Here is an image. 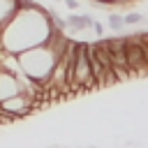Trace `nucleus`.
I'll return each mask as SVG.
<instances>
[{"instance_id": "6e6552de", "label": "nucleus", "mask_w": 148, "mask_h": 148, "mask_svg": "<svg viewBox=\"0 0 148 148\" xmlns=\"http://www.w3.org/2000/svg\"><path fill=\"white\" fill-rule=\"evenodd\" d=\"M123 21H125V25H139L143 21V14L141 12H130V14L123 16Z\"/></svg>"}, {"instance_id": "1a4fd4ad", "label": "nucleus", "mask_w": 148, "mask_h": 148, "mask_svg": "<svg viewBox=\"0 0 148 148\" xmlns=\"http://www.w3.org/2000/svg\"><path fill=\"white\" fill-rule=\"evenodd\" d=\"M65 7L72 9V12H76V9H81V0H65Z\"/></svg>"}, {"instance_id": "20e7f679", "label": "nucleus", "mask_w": 148, "mask_h": 148, "mask_svg": "<svg viewBox=\"0 0 148 148\" xmlns=\"http://www.w3.org/2000/svg\"><path fill=\"white\" fill-rule=\"evenodd\" d=\"M125 56H127L130 76H148V62H146L139 35H127L125 37Z\"/></svg>"}, {"instance_id": "423d86ee", "label": "nucleus", "mask_w": 148, "mask_h": 148, "mask_svg": "<svg viewBox=\"0 0 148 148\" xmlns=\"http://www.w3.org/2000/svg\"><path fill=\"white\" fill-rule=\"evenodd\" d=\"M92 16L90 14H69L67 18H65V28L69 30V32H79V30H88V28H92Z\"/></svg>"}, {"instance_id": "f03ea898", "label": "nucleus", "mask_w": 148, "mask_h": 148, "mask_svg": "<svg viewBox=\"0 0 148 148\" xmlns=\"http://www.w3.org/2000/svg\"><path fill=\"white\" fill-rule=\"evenodd\" d=\"M97 88V81L92 76L90 67V44L76 42L74 49V81H72V92H90Z\"/></svg>"}, {"instance_id": "0eeeda50", "label": "nucleus", "mask_w": 148, "mask_h": 148, "mask_svg": "<svg viewBox=\"0 0 148 148\" xmlns=\"http://www.w3.org/2000/svg\"><path fill=\"white\" fill-rule=\"evenodd\" d=\"M106 25H109L113 32H123L125 21H123V16H120V14H111V16H109V21H106Z\"/></svg>"}, {"instance_id": "f257e3e1", "label": "nucleus", "mask_w": 148, "mask_h": 148, "mask_svg": "<svg viewBox=\"0 0 148 148\" xmlns=\"http://www.w3.org/2000/svg\"><path fill=\"white\" fill-rule=\"evenodd\" d=\"M53 32H56L53 21L42 5H35L28 9H16V14L0 28L2 46L7 53H18L30 46L44 44L51 39Z\"/></svg>"}, {"instance_id": "39448f33", "label": "nucleus", "mask_w": 148, "mask_h": 148, "mask_svg": "<svg viewBox=\"0 0 148 148\" xmlns=\"http://www.w3.org/2000/svg\"><path fill=\"white\" fill-rule=\"evenodd\" d=\"M90 51L97 56V60H99V65H102V69H104V88L118 83V79H116V74H113V67H111V60H109V53H106L102 39L92 42V44H90Z\"/></svg>"}, {"instance_id": "9d476101", "label": "nucleus", "mask_w": 148, "mask_h": 148, "mask_svg": "<svg viewBox=\"0 0 148 148\" xmlns=\"http://www.w3.org/2000/svg\"><path fill=\"white\" fill-rule=\"evenodd\" d=\"M139 39H141V49H143V56H146V62H148V39L139 32Z\"/></svg>"}, {"instance_id": "9b49d317", "label": "nucleus", "mask_w": 148, "mask_h": 148, "mask_svg": "<svg viewBox=\"0 0 148 148\" xmlns=\"http://www.w3.org/2000/svg\"><path fill=\"white\" fill-rule=\"evenodd\" d=\"M92 30H95V32H97V35H99V37H102V35H104V25H102V23H99V21H92Z\"/></svg>"}, {"instance_id": "7ed1b4c3", "label": "nucleus", "mask_w": 148, "mask_h": 148, "mask_svg": "<svg viewBox=\"0 0 148 148\" xmlns=\"http://www.w3.org/2000/svg\"><path fill=\"white\" fill-rule=\"evenodd\" d=\"M106 53H109V60H111V67H113V74L118 81H127L130 79V67H127V56H125V37H111V39H102Z\"/></svg>"}, {"instance_id": "f8f14e48", "label": "nucleus", "mask_w": 148, "mask_h": 148, "mask_svg": "<svg viewBox=\"0 0 148 148\" xmlns=\"http://www.w3.org/2000/svg\"><path fill=\"white\" fill-rule=\"evenodd\" d=\"M141 35H143V37H146V39H148V30H146V32H141Z\"/></svg>"}]
</instances>
